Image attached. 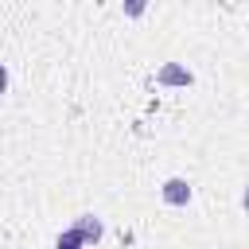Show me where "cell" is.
<instances>
[{"instance_id": "obj_1", "label": "cell", "mask_w": 249, "mask_h": 249, "mask_svg": "<svg viewBox=\"0 0 249 249\" xmlns=\"http://www.w3.org/2000/svg\"><path fill=\"white\" fill-rule=\"evenodd\" d=\"M160 195H163L167 206H187V202H191V183L179 179V175H171V179L160 187Z\"/></svg>"}, {"instance_id": "obj_2", "label": "cell", "mask_w": 249, "mask_h": 249, "mask_svg": "<svg viewBox=\"0 0 249 249\" xmlns=\"http://www.w3.org/2000/svg\"><path fill=\"white\" fill-rule=\"evenodd\" d=\"M156 82H160V86H191L195 74H191L187 66H179V62H163L160 74H156Z\"/></svg>"}, {"instance_id": "obj_3", "label": "cell", "mask_w": 249, "mask_h": 249, "mask_svg": "<svg viewBox=\"0 0 249 249\" xmlns=\"http://www.w3.org/2000/svg\"><path fill=\"white\" fill-rule=\"evenodd\" d=\"M74 230H78V237L86 241V249H89V245H93V241H97V237L105 233V226H101V222H97L93 214H82V218L74 222Z\"/></svg>"}, {"instance_id": "obj_4", "label": "cell", "mask_w": 249, "mask_h": 249, "mask_svg": "<svg viewBox=\"0 0 249 249\" xmlns=\"http://www.w3.org/2000/svg\"><path fill=\"white\" fill-rule=\"evenodd\" d=\"M54 249H86V241H82V237H78V230L70 226V230H66V233L54 241Z\"/></svg>"}, {"instance_id": "obj_5", "label": "cell", "mask_w": 249, "mask_h": 249, "mask_svg": "<svg viewBox=\"0 0 249 249\" xmlns=\"http://www.w3.org/2000/svg\"><path fill=\"white\" fill-rule=\"evenodd\" d=\"M0 93H8V66L0 62Z\"/></svg>"}, {"instance_id": "obj_6", "label": "cell", "mask_w": 249, "mask_h": 249, "mask_svg": "<svg viewBox=\"0 0 249 249\" xmlns=\"http://www.w3.org/2000/svg\"><path fill=\"white\" fill-rule=\"evenodd\" d=\"M241 206L249 210V183H245V191H241Z\"/></svg>"}]
</instances>
